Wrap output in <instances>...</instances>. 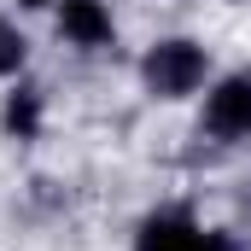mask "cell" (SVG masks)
I'll return each instance as SVG.
<instances>
[{"label": "cell", "instance_id": "cell-1", "mask_svg": "<svg viewBox=\"0 0 251 251\" xmlns=\"http://www.w3.org/2000/svg\"><path fill=\"white\" fill-rule=\"evenodd\" d=\"M140 76L158 100H187L193 88L204 82V47L199 41H158L146 59H140Z\"/></svg>", "mask_w": 251, "mask_h": 251}, {"label": "cell", "instance_id": "cell-2", "mask_svg": "<svg viewBox=\"0 0 251 251\" xmlns=\"http://www.w3.org/2000/svg\"><path fill=\"white\" fill-rule=\"evenodd\" d=\"M134 251H228V240H222V234H204V228H199L193 216H181V210H164V216H146V222H140Z\"/></svg>", "mask_w": 251, "mask_h": 251}, {"label": "cell", "instance_id": "cell-3", "mask_svg": "<svg viewBox=\"0 0 251 251\" xmlns=\"http://www.w3.org/2000/svg\"><path fill=\"white\" fill-rule=\"evenodd\" d=\"M204 128L216 140H240L251 134V76H222L204 100Z\"/></svg>", "mask_w": 251, "mask_h": 251}, {"label": "cell", "instance_id": "cell-4", "mask_svg": "<svg viewBox=\"0 0 251 251\" xmlns=\"http://www.w3.org/2000/svg\"><path fill=\"white\" fill-rule=\"evenodd\" d=\"M59 35L76 41V47H111V12L100 0H64L59 6Z\"/></svg>", "mask_w": 251, "mask_h": 251}, {"label": "cell", "instance_id": "cell-5", "mask_svg": "<svg viewBox=\"0 0 251 251\" xmlns=\"http://www.w3.org/2000/svg\"><path fill=\"white\" fill-rule=\"evenodd\" d=\"M6 134H12V140H35V134H41V94H35V88H18V94L6 100Z\"/></svg>", "mask_w": 251, "mask_h": 251}, {"label": "cell", "instance_id": "cell-6", "mask_svg": "<svg viewBox=\"0 0 251 251\" xmlns=\"http://www.w3.org/2000/svg\"><path fill=\"white\" fill-rule=\"evenodd\" d=\"M18 64H24V35H18V29L0 18V76H12Z\"/></svg>", "mask_w": 251, "mask_h": 251}, {"label": "cell", "instance_id": "cell-7", "mask_svg": "<svg viewBox=\"0 0 251 251\" xmlns=\"http://www.w3.org/2000/svg\"><path fill=\"white\" fill-rule=\"evenodd\" d=\"M18 6H47V0H18Z\"/></svg>", "mask_w": 251, "mask_h": 251}]
</instances>
